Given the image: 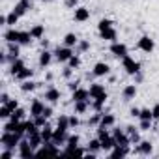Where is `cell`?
<instances>
[{"label": "cell", "mask_w": 159, "mask_h": 159, "mask_svg": "<svg viewBox=\"0 0 159 159\" xmlns=\"http://www.w3.org/2000/svg\"><path fill=\"white\" fill-rule=\"evenodd\" d=\"M23 139H25V135H21V133H17V131H2L0 144H2V148H11V150H15Z\"/></svg>", "instance_id": "cell-1"}, {"label": "cell", "mask_w": 159, "mask_h": 159, "mask_svg": "<svg viewBox=\"0 0 159 159\" xmlns=\"http://www.w3.org/2000/svg\"><path fill=\"white\" fill-rule=\"evenodd\" d=\"M122 67H124V71H125L127 75H131V77H133V75H137L139 71H142V69H140V62H139V60H135V58H133V56H129V54L122 58Z\"/></svg>", "instance_id": "cell-2"}, {"label": "cell", "mask_w": 159, "mask_h": 159, "mask_svg": "<svg viewBox=\"0 0 159 159\" xmlns=\"http://www.w3.org/2000/svg\"><path fill=\"white\" fill-rule=\"evenodd\" d=\"M52 52H54L56 62H60V64H67V60L75 54V52H73V47H67V45H64V43H62V45H58Z\"/></svg>", "instance_id": "cell-3"}, {"label": "cell", "mask_w": 159, "mask_h": 159, "mask_svg": "<svg viewBox=\"0 0 159 159\" xmlns=\"http://www.w3.org/2000/svg\"><path fill=\"white\" fill-rule=\"evenodd\" d=\"M137 47L142 51V52H146V54H152L153 51H155V41L150 38V36H140L139 38V41H137Z\"/></svg>", "instance_id": "cell-4"}, {"label": "cell", "mask_w": 159, "mask_h": 159, "mask_svg": "<svg viewBox=\"0 0 159 159\" xmlns=\"http://www.w3.org/2000/svg\"><path fill=\"white\" fill-rule=\"evenodd\" d=\"M17 155L23 157V159H25V157H30V155H36V150L32 148L28 137H25V139L19 142V146H17Z\"/></svg>", "instance_id": "cell-5"}, {"label": "cell", "mask_w": 159, "mask_h": 159, "mask_svg": "<svg viewBox=\"0 0 159 159\" xmlns=\"http://www.w3.org/2000/svg\"><path fill=\"white\" fill-rule=\"evenodd\" d=\"M109 51H111V54L112 56H116V58H124V56H127L129 54V49H127V45L125 43H120V41H114V43H111V47H109Z\"/></svg>", "instance_id": "cell-6"}, {"label": "cell", "mask_w": 159, "mask_h": 159, "mask_svg": "<svg viewBox=\"0 0 159 159\" xmlns=\"http://www.w3.org/2000/svg\"><path fill=\"white\" fill-rule=\"evenodd\" d=\"M112 137H114V140H116L118 146H131V140H129V135L125 133V129L112 127Z\"/></svg>", "instance_id": "cell-7"}, {"label": "cell", "mask_w": 159, "mask_h": 159, "mask_svg": "<svg viewBox=\"0 0 159 159\" xmlns=\"http://www.w3.org/2000/svg\"><path fill=\"white\" fill-rule=\"evenodd\" d=\"M52 58H54V52H52V51H49V49H41L39 58H38V66H39L41 69H45V67L51 66Z\"/></svg>", "instance_id": "cell-8"}, {"label": "cell", "mask_w": 159, "mask_h": 159, "mask_svg": "<svg viewBox=\"0 0 159 159\" xmlns=\"http://www.w3.org/2000/svg\"><path fill=\"white\" fill-rule=\"evenodd\" d=\"M60 98H62V92H60L56 86H49V88L43 92V99L49 101V103H58Z\"/></svg>", "instance_id": "cell-9"}, {"label": "cell", "mask_w": 159, "mask_h": 159, "mask_svg": "<svg viewBox=\"0 0 159 159\" xmlns=\"http://www.w3.org/2000/svg\"><path fill=\"white\" fill-rule=\"evenodd\" d=\"M90 19V10L84 8V6H77L75 11H73V21L77 23H86Z\"/></svg>", "instance_id": "cell-10"}, {"label": "cell", "mask_w": 159, "mask_h": 159, "mask_svg": "<svg viewBox=\"0 0 159 159\" xmlns=\"http://www.w3.org/2000/svg\"><path fill=\"white\" fill-rule=\"evenodd\" d=\"M19 36H21V30H17L15 26H8V30L2 34L6 43H19Z\"/></svg>", "instance_id": "cell-11"}, {"label": "cell", "mask_w": 159, "mask_h": 159, "mask_svg": "<svg viewBox=\"0 0 159 159\" xmlns=\"http://www.w3.org/2000/svg\"><path fill=\"white\" fill-rule=\"evenodd\" d=\"M92 73H94V77H107V75H111V66L107 62H98V64H94Z\"/></svg>", "instance_id": "cell-12"}, {"label": "cell", "mask_w": 159, "mask_h": 159, "mask_svg": "<svg viewBox=\"0 0 159 159\" xmlns=\"http://www.w3.org/2000/svg\"><path fill=\"white\" fill-rule=\"evenodd\" d=\"M99 152H103L101 150V140L96 137V139H90L88 140V150H86V155L88 157H96Z\"/></svg>", "instance_id": "cell-13"}, {"label": "cell", "mask_w": 159, "mask_h": 159, "mask_svg": "<svg viewBox=\"0 0 159 159\" xmlns=\"http://www.w3.org/2000/svg\"><path fill=\"white\" fill-rule=\"evenodd\" d=\"M135 152H137L139 155H144V157H148V155H152V152H153V146H152V142H150V140H140V142L135 146Z\"/></svg>", "instance_id": "cell-14"}, {"label": "cell", "mask_w": 159, "mask_h": 159, "mask_svg": "<svg viewBox=\"0 0 159 159\" xmlns=\"http://www.w3.org/2000/svg\"><path fill=\"white\" fill-rule=\"evenodd\" d=\"M107 99H109V94L105 92V94H101V96H98V98H94V99H90V105H92V109H94L96 112H101V109L105 107V103H107Z\"/></svg>", "instance_id": "cell-15"}, {"label": "cell", "mask_w": 159, "mask_h": 159, "mask_svg": "<svg viewBox=\"0 0 159 159\" xmlns=\"http://www.w3.org/2000/svg\"><path fill=\"white\" fill-rule=\"evenodd\" d=\"M139 131H140V129H139V125H127V127H125V133L129 135V140H131V144H133V146H137V144L142 140Z\"/></svg>", "instance_id": "cell-16"}, {"label": "cell", "mask_w": 159, "mask_h": 159, "mask_svg": "<svg viewBox=\"0 0 159 159\" xmlns=\"http://www.w3.org/2000/svg\"><path fill=\"white\" fill-rule=\"evenodd\" d=\"M137 84H125L124 86V90H122V99L124 101H131V99H135L137 98Z\"/></svg>", "instance_id": "cell-17"}, {"label": "cell", "mask_w": 159, "mask_h": 159, "mask_svg": "<svg viewBox=\"0 0 159 159\" xmlns=\"http://www.w3.org/2000/svg\"><path fill=\"white\" fill-rule=\"evenodd\" d=\"M45 107H47V105H45L41 99H34V101H32V105H30V118H36V116L43 114Z\"/></svg>", "instance_id": "cell-18"}, {"label": "cell", "mask_w": 159, "mask_h": 159, "mask_svg": "<svg viewBox=\"0 0 159 159\" xmlns=\"http://www.w3.org/2000/svg\"><path fill=\"white\" fill-rule=\"evenodd\" d=\"M67 137H69V133L66 131V129H54V135H52V142L56 144V146H62V144H66L67 142Z\"/></svg>", "instance_id": "cell-19"}, {"label": "cell", "mask_w": 159, "mask_h": 159, "mask_svg": "<svg viewBox=\"0 0 159 159\" xmlns=\"http://www.w3.org/2000/svg\"><path fill=\"white\" fill-rule=\"evenodd\" d=\"M86 99H90L88 88H81V86H79L75 92H71V101H86Z\"/></svg>", "instance_id": "cell-20"}, {"label": "cell", "mask_w": 159, "mask_h": 159, "mask_svg": "<svg viewBox=\"0 0 159 159\" xmlns=\"http://www.w3.org/2000/svg\"><path fill=\"white\" fill-rule=\"evenodd\" d=\"M99 38H101L103 41H111V43H114V41H118V32H116V28L112 26V28L101 30V32H99Z\"/></svg>", "instance_id": "cell-21"}, {"label": "cell", "mask_w": 159, "mask_h": 159, "mask_svg": "<svg viewBox=\"0 0 159 159\" xmlns=\"http://www.w3.org/2000/svg\"><path fill=\"white\" fill-rule=\"evenodd\" d=\"M129 153H131L129 146H118V144L109 152V155H111V157H114V159H118V157H127Z\"/></svg>", "instance_id": "cell-22"}, {"label": "cell", "mask_w": 159, "mask_h": 159, "mask_svg": "<svg viewBox=\"0 0 159 159\" xmlns=\"http://www.w3.org/2000/svg\"><path fill=\"white\" fill-rule=\"evenodd\" d=\"M25 66H26V64H25V62L21 60V56H19V58H15L13 62H10V66H8V73H10L11 77H15V75H17Z\"/></svg>", "instance_id": "cell-23"}, {"label": "cell", "mask_w": 159, "mask_h": 159, "mask_svg": "<svg viewBox=\"0 0 159 159\" xmlns=\"http://www.w3.org/2000/svg\"><path fill=\"white\" fill-rule=\"evenodd\" d=\"M90 107H92L90 99H86V101H73V112H77V114H84Z\"/></svg>", "instance_id": "cell-24"}, {"label": "cell", "mask_w": 159, "mask_h": 159, "mask_svg": "<svg viewBox=\"0 0 159 159\" xmlns=\"http://www.w3.org/2000/svg\"><path fill=\"white\" fill-rule=\"evenodd\" d=\"M88 92H90V99H94V98H98V96L105 94L107 90H105V84H99V83H92V84H90V88H88Z\"/></svg>", "instance_id": "cell-25"}, {"label": "cell", "mask_w": 159, "mask_h": 159, "mask_svg": "<svg viewBox=\"0 0 159 159\" xmlns=\"http://www.w3.org/2000/svg\"><path fill=\"white\" fill-rule=\"evenodd\" d=\"M19 88H21L23 94H30V92H34V90L38 88V83H34L32 79H26V81H21Z\"/></svg>", "instance_id": "cell-26"}, {"label": "cell", "mask_w": 159, "mask_h": 159, "mask_svg": "<svg viewBox=\"0 0 159 159\" xmlns=\"http://www.w3.org/2000/svg\"><path fill=\"white\" fill-rule=\"evenodd\" d=\"M79 41H81V39H79V36H77V34H73V32H67V34L64 36V39H62V43H64V45H67V47H77V45H79Z\"/></svg>", "instance_id": "cell-27"}, {"label": "cell", "mask_w": 159, "mask_h": 159, "mask_svg": "<svg viewBox=\"0 0 159 159\" xmlns=\"http://www.w3.org/2000/svg\"><path fill=\"white\" fill-rule=\"evenodd\" d=\"M25 127H26V137L36 135V133H39V131H41V127L34 122V118H32V120H25Z\"/></svg>", "instance_id": "cell-28"}, {"label": "cell", "mask_w": 159, "mask_h": 159, "mask_svg": "<svg viewBox=\"0 0 159 159\" xmlns=\"http://www.w3.org/2000/svg\"><path fill=\"white\" fill-rule=\"evenodd\" d=\"M28 10H32V8H30V6H28L26 2H23V0H19V2H17V4L13 6V11H15V13H17L19 17H25V15L28 13Z\"/></svg>", "instance_id": "cell-29"}, {"label": "cell", "mask_w": 159, "mask_h": 159, "mask_svg": "<svg viewBox=\"0 0 159 159\" xmlns=\"http://www.w3.org/2000/svg\"><path fill=\"white\" fill-rule=\"evenodd\" d=\"M99 125H103V127H114L116 125V116L114 114H101V124Z\"/></svg>", "instance_id": "cell-30"}, {"label": "cell", "mask_w": 159, "mask_h": 159, "mask_svg": "<svg viewBox=\"0 0 159 159\" xmlns=\"http://www.w3.org/2000/svg\"><path fill=\"white\" fill-rule=\"evenodd\" d=\"M32 75H34V69H30V67H26V66H25V67H23V69H21L13 79H17V81L21 83V81H26V79H32Z\"/></svg>", "instance_id": "cell-31"}, {"label": "cell", "mask_w": 159, "mask_h": 159, "mask_svg": "<svg viewBox=\"0 0 159 159\" xmlns=\"http://www.w3.org/2000/svg\"><path fill=\"white\" fill-rule=\"evenodd\" d=\"M30 34H32L34 39H41L45 36V25H34L30 28Z\"/></svg>", "instance_id": "cell-32"}, {"label": "cell", "mask_w": 159, "mask_h": 159, "mask_svg": "<svg viewBox=\"0 0 159 159\" xmlns=\"http://www.w3.org/2000/svg\"><path fill=\"white\" fill-rule=\"evenodd\" d=\"M32 34H30V30H21V36H19V43L23 45V47H30V43H32Z\"/></svg>", "instance_id": "cell-33"}, {"label": "cell", "mask_w": 159, "mask_h": 159, "mask_svg": "<svg viewBox=\"0 0 159 159\" xmlns=\"http://www.w3.org/2000/svg\"><path fill=\"white\" fill-rule=\"evenodd\" d=\"M114 146H116V140H114V137H112V135L101 140V150H103L105 153H109V152H111V150H112Z\"/></svg>", "instance_id": "cell-34"}, {"label": "cell", "mask_w": 159, "mask_h": 159, "mask_svg": "<svg viewBox=\"0 0 159 159\" xmlns=\"http://www.w3.org/2000/svg\"><path fill=\"white\" fill-rule=\"evenodd\" d=\"M79 142H81V135L73 133V135H69V137H67L66 148H69V150H75V148H79Z\"/></svg>", "instance_id": "cell-35"}, {"label": "cell", "mask_w": 159, "mask_h": 159, "mask_svg": "<svg viewBox=\"0 0 159 159\" xmlns=\"http://www.w3.org/2000/svg\"><path fill=\"white\" fill-rule=\"evenodd\" d=\"M56 127L58 129H71V125H69V116L67 114H60L58 116V120H56Z\"/></svg>", "instance_id": "cell-36"}, {"label": "cell", "mask_w": 159, "mask_h": 159, "mask_svg": "<svg viewBox=\"0 0 159 159\" xmlns=\"http://www.w3.org/2000/svg\"><path fill=\"white\" fill-rule=\"evenodd\" d=\"M41 137H43V142H49V140H52V135H54V129L49 125V124H45L43 127H41Z\"/></svg>", "instance_id": "cell-37"}, {"label": "cell", "mask_w": 159, "mask_h": 159, "mask_svg": "<svg viewBox=\"0 0 159 159\" xmlns=\"http://www.w3.org/2000/svg\"><path fill=\"white\" fill-rule=\"evenodd\" d=\"M28 140H30V144H32V148L38 152V148H41L43 146V137H41V133H36V135H30L28 137Z\"/></svg>", "instance_id": "cell-38"}, {"label": "cell", "mask_w": 159, "mask_h": 159, "mask_svg": "<svg viewBox=\"0 0 159 159\" xmlns=\"http://www.w3.org/2000/svg\"><path fill=\"white\" fill-rule=\"evenodd\" d=\"M11 112H13V111H11L8 105H4V103L0 105V120H4V122L10 120V118H11Z\"/></svg>", "instance_id": "cell-39"}, {"label": "cell", "mask_w": 159, "mask_h": 159, "mask_svg": "<svg viewBox=\"0 0 159 159\" xmlns=\"http://www.w3.org/2000/svg\"><path fill=\"white\" fill-rule=\"evenodd\" d=\"M25 116H26V111H25L23 107H17V109H15V111L11 112V118H10V120H15V122H21V120H23Z\"/></svg>", "instance_id": "cell-40"}, {"label": "cell", "mask_w": 159, "mask_h": 159, "mask_svg": "<svg viewBox=\"0 0 159 159\" xmlns=\"http://www.w3.org/2000/svg\"><path fill=\"white\" fill-rule=\"evenodd\" d=\"M112 26H114V21H112V19H107V17L98 23V30H99V32H101V30H107V28H112Z\"/></svg>", "instance_id": "cell-41"}, {"label": "cell", "mask_w": 159, "mask_h": 159, "mask_svg": "<svg viewBox=\"0 0 159 159\" xmlns=\"http://www.w3.org/2000/svg\"><path fill=\"white\" fill-rule=\"evenodd\" d=\"M88 127H98L99 124H101V112H96V114H92L90 118H88Z\"/></svg>", "instance_id": "cell-42"}, {"label": "cell", "mask_w": 159, "mask_h": 159, "mask_svg": "<svg viewBox=\"0 0 159 159\" xmlns=\"http://www.w3.org/2000/svg\"><path fill=\"white\" fill-rule=\"evenodd\" d=\"M81 64H83V62H81V56H79V54H73V56L67 60V66L73 67V69H79V67H81Z\"/></svg>", "instance_id": "cell-43"}, {"label": "cell", "mask_w": 159, "mask_h": 159, "mask_svg": "<svg viewBox=\"0 0 159 159\" xmlns=\"http://www.w3.org/2000/svg\"><path fill=\"white\" fill-rule=\"evenodd\" d=\"M19 19H21V17H19V15H17V13H15L13 10H11V11H10L8 15H6V21H8V26H15V25L19 23Z\"/></svg>", "instance_id": "cell-44"}, {"label": "cell", "mask_w": 159, "mask_h": 159, "mask_svg": "<svg viewBox=\"0 0 159 159\" xmlns=\"http://www.w3.org/2000/svg\"><path fill=\"white\" fill-rule=\"evenodd\" d=\"M139 120H153V112L152 109H140V116Z\"/></svg>", "instance_id": "cell-45"}, {"label": "cell", "mask_w": 159, "mask_h": 159, "mask_svg": "<svg viewBox=\"0 0 159 159\" xmlns=\"http://www.w3.org/2000/svg\"><path fill=\"white\" fill-rule=\"evenodd\" d=\"M79 116H81V114H77V112H73V114L69 116V125H71V129L81 125V118H79Z\"/></svg>", "instance_id": "cell-46"}, {"label": "cell", "mask_w": 159, "mask_h": 159, "mask_svg": "<svg viewBox=\"0 0 159 159\" xmlns=\"http://www.w3.org/2000/svg\"><path fill=\"white\" fill-rule=\"evenodd\" d=\"M11 157H15V150L11 148H4L0 152V159H11Z\"/></svg>", "instance_id": "cell-47"}, {"label": "cell", "mask_w": 159, "mask_h": 159, "mask_svg": "<svg viewBox=\"0 0 159 159\" xmlns=\"http://www.w3.org/2000/svg\"><path fill=\"white\" fill-rule=\"evenodd\" d=\"M86 51H90V41H79V45H77V54L86 52Z\"/></svg>", "instance_id": "cell-48"}, {"label": "cell", "mask_w": 159, "mask_h": 159, "mask_svg": "<svg viewBox=\"0 0 159 159\" xmlns=\"http://www.w3.org/2000/svg\"><path fill=\"white\" fill-rule=\"evenodd\" d=\"M152 122L153 120H139V129L140 131H150L152 129Z\"/></svg>", "instance_id": "cell-49"}, {"label": "cell", "mask_w": 159, "mask_h": 159, "mask_svg": "<svg viewBox=\"0 0 159 159\" xmlns=\"http://www.w3.org/2000/svg\"><path fill=\"white\" fill-rule=\"evenodd\" d=\"M47 120H49V118H47L45 114H39V116H36V118H34V122H36L39 127H43V125L47 124Z\"/></svg>", "instance_id": "cell-50"}, {"label": "cell", "mask_w": 159, "mask_h": 159, "mask_svg": "<svg viewBox=\"0 0 159 159\" xmlns=\"http://www.w3.org/2000/svg\"><path fill=\"white\" fill-rule=\"evenodd\" d=\"M73 71H75V69L67 66V67H64V71H62V77H64V79H71V77H73Z\"/></svg>", "instance_id": "cell-51"}, {"label": "cell", "mask_w": 159, "mask_h": 159, "mask_svg": "<svg viewBox=\"0 0 159 159\" xmlns=\"http://www.w3.org/2000/svg\"><path fill=\"white\" fill-rule=\"evenodd\" d=\"M79 83H81L79 79H77V81H69V83H67V88H69L71 92H75V90L79 88Z\"/></svg>", "instance_id": "cell-52"}, {"label": "cell", "mask_w": 159, "mask_h": 159, "mask_svg": "<svg viewBox=\"0 0 159 159\" xmlns=\"http://www.w3.org/2000/svg\"><path fill=\"white\" fill-rule=\"evenodd\" d=\"M79 6V0H66V8H69V10H75Z\"/></svg>", "instance_id": "cell-53"}, {"label": "cell", "mask_w": 159, "mask_h": 159, "mask_svg": "<svg viewBox=\"0 0 159 159\" xmlns=\"http://www.w3.org/2000/svg\"><path fill=\"white\" fill-rule=\"evenodd\" d=\"M129 116L139 118V116H140V109H139V107H131V109H129Z\"/></svg>", "instance_id": "cell-54"}, {"label": "cell", "mask_w": 159, "mask_h": 159, "mask_svg": "<svg viewBox=\"0 0 159 159\" xmlns=\"http://www.w3.org/2000/svg\"><path fill=\"white\" fill-rule=\"evenodd\" d=\"M4 105H8L11 111H15V109L19 107V101H17V99H10V101H8V103H4Z\"/></svg>", "instance_id": "cell-55"}, {"label": "cell", "mask_w": 159, "mask_h": 159, "mask_svg": "<svg viewBox=\"0 0 159 159\" xmlns=\"http://www.w3.org/2000/svg\"><path fill=\"white\" fill-rule=\"evenodd\" d=\"M152 112H153V120H159V103H155L152 107Z\"/></svg>", "instance_id": "cell-56"}, {"label": "cell", "mask_w": 159, "mask_h": 159, "mask_svg": "<svg viewBox=\"0 0 159 159\" xmlns=\"http://www.w3.org/2000/svg\"><path fill=\"white\" fill-rule=\"evenodd\" d=\"M43 114H45L47 118H51V116L54 114V109H52V107H45V111H43Z\"/></svg>", "instance_id": "cell-57"}, {"label": "cell", "mask_w": 159, "mask_h": 159, "mask_svg": "<svg viewBox=\"0 0 159 159\" xmlns=\"http://www.w3.org/2000/svg\"><path fill=\"white\" fill-rule=\"evenodd\" d=\"M10 99H11V98H10L6 92H2V94H0V103H8Z\"/></svg>", "instance_id": "cell-58"}, {"label": "cell", "mask_w": 159, "mask_h": 159, "mask_svg": "<svg viewBox=\"0 0 159 159\" xmlns=\"http://www.w3.org/2000/svg\"><path fill=\"white\" fill-rule=\"evenodd\" d=\"M39 45H41V49H49V39H39Z\"/></svg>", "instance_id": "cell-59"}, {"label": "cell", "mask_w": 159, "mask_h": 159, "mask_svg": "<svg viewBox=\"0 0 159 159\" xmlns=\"http://www.w3.org/2000/svg\"><path fill=\"white\" fill-rule=\"evenodd\" d=\"M133 77H135V84H139V83L142 81V71H139V73H137V75H133Z\"/></svg>", "instance_id": "cell-60"}, {"label": "cell", "mask_w": 159, "mask_h": 159, "mask_svg": "<svg viewBox=\"0 0 159 159\" xmlns=\"http://www.w3.org/2000/svg\"><path fill=\"white\" fill-rule=\"evenodd\" d=\"M43 2H45V4H49V2H54V0H43Z\"/></svg>", "instance_id": "cell-61"}]
</instances>
